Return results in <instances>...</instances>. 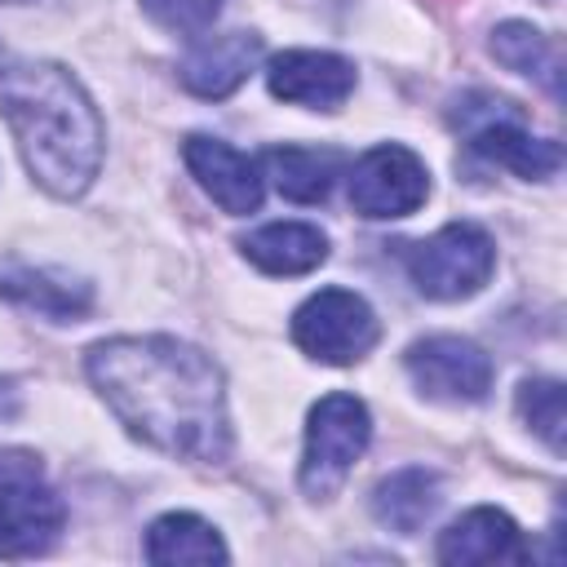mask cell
<instances>
[{"instance_id":"13","label":"cell","mask_w":567,"mask_h":567,"mask_svg":"<svg viewBox=\"0 0 567 567\" xmlns=\"http://www.w3.org/2000/svg\"><path fill=\"white\" fill-rule=\"evenodd\" d=\"M261 58V35L252 31H221L204 35L186 49L177 75L195 97H230L257 66Z\"/></svg>"},{"instance_id":"16","label":"cell","mask_w":567,"mask_h":567,"mask_svg":"<svg viewBox=\"0 0 567 567\" xmlns=\"http://www.w3.org/2000/svg\"><path fill=\"white\" fill-rule=\"evenodd\" d=\"M266 168L275 177V190L292 204H323L337 173L341 155L337 151H315V146H275L266 151Z\"/></svg>"},{"instance_id":"17","label":"cell","mask_w":567,"mask_h":567,"mask_svg":"<svg viewBox=\"0 0 567 567\" xmlns=\"http://www.w3.org/2000/svg\"><path fill=\"white\" fill-rule=\"evenodd\" d=\"M146 558L173 567V563H226L230 554L217 527L204 523L199 514H164L146 527Z\"/></svg>"},{"instance_id":"8","label":"cell","mask_w":567,"mask_h":567,"mask_svg":"<svg viewBox=\"0 0 567 567\" xmlns=\"http://www.w3.org/2000/svg\"><path fill=\"white\" fill-rule=\"evenodd\" d=\"M403 363H408V377L416 381V390L430 399L478 403L492 390V359L465 337H447V332L425 337V341L408 346Z\"/></svg>"},{"instance_id":"11","label":"cell","mask_w":567,"mask_h":567,"mask_svg":"<svg viewBox=\"0 0 567 567\" xmlns=\"http://www.w3.org/2000/svg\"><path fill=\"white\" fill-rule=\"evenodd\" d=\"M182 155H186V168L199 177V186H204L226 213L244 217V213H257V208H261V195H266L261 173H257V164H252L244 151H235L230 142L208 137V133H195V137H186Z\"/></svg>"},{"instance_id":"1","label":"cell","mask_w":567,"mask_h":567,"mask_svg":"<svg viewBox=\"0 0 567 567\" xmlns=\"http://www.w3.org/2000/svg\"><path fill=\"white\" fill-rule=\"evenodd\" d=\"M84 368L133 439L177 461H226V385L204 350L177 337H111Z\"/></svg>"},{"instance_id":"14","label":"cell","mask_w":567,"mask_h":567,"mask_svg":"<svg viewBox=\"0 0 567 567\" xmlns=\"http://www.w3.org/2000/svg\"><path fill=\"white\" fill-rule=\"evenodd\" d=\"M244 257L266 275H306L328 257V235L306 221H270L244 235Z\"/></svg>"},{"instance_id":"12","label":"cell","mask_w":567,"mask_h":567,"mask_svg":"<svg viewBox=\"0 0 567 567\" xmlns=\"http://www.w3.org/2000/svg\"><path fill=\"white\" fill-rule=\"evenodd\" d=\"M434 554L447 567H492V563H523L527 558V545H523L518 523L505 509L478 505V509L461 514L439 536Z\"/></svg>"},{"instance_id":"7","label":"cell","mask_w":567,"mask_h":567,"mask_svg":"<svg viewBox=\"0 0 567 567\" xmlns=\"http://www.w3.org/2000/svg\"><path fill=\"white\" fill-rule=\"evenodd\" d=\"M430 195V173L408 146H372L354 168H350V204L359 217L385 221V217H408L425 204Z\"/></svg>"},{"instance_id":"10","label":"cell","mask_w":567,"mask_h":567,"mask_svg":"<svg viewBox=\"0 0 567 567\" xmlns=\"http://www.w3.org/2000/svg\"><path fill=\"white\" fill-rule=\"evenodd\" d=\"M266 84L279 102L310 106V111H337L354 93V66L323 49H288L270 58Z\"/></svg>"},{"instance_id":"5","label":"cell","mask_w":567,"mask_h":567,"mask_svg":"<svg viewBox=\"0 0 567 567\" xmlns=\"http://www.w3.org/2000/svg\"><path fill=\"white\" fill-rule=\"evenodd\" d=\"M372 439V416L363 408V399L354 394H323L310 408L306 421V452H301V487L310 496H332L350 465L363 456Z\"/></svg>"},{"instance_id":"9","label":"cell","mask_w":567,"mask_h":567,"mask_svg":"<svg viewBox=\"0 0 567 567\" xmlns=\"http://www.w3.org/2000/svg\"><path fill=\"white\" fill-rule=\"evenodd\" d=\"M483 120H465V133H470V146L492 159V164H505L509 173L527 177V182H545L563 168V146L549 142V137H536L518 124V115L509 111V102L501 97H487L483 93Z\"/></svg>"},{"instance_id":"22","label":"cell","mask_w":567,"mask_h":567,"mask_svg":"<svg viewBox=\"0 0 567 567\" xmlns=\"http://www.w3.org/2000/svg\"><path fill=\"white\" fill-rule=\"evenodd\" d=\"M0 4H18V0H0Z\"/></svg>"},{"instance_id":"21","label":"cell","mask_w":567,"mask_h":567,"mask_svg":"<svg viewBox=\"0 0 567 567\" xmlns=\"http://www.w3.org/2000/svg\"><path fill=\"white\" fill-rule=\"evenodd\" d=\"M142 9L182 35H199L204 27H213V18L221 13V0H142Z\"/></svg>"},{"instance_id":"18","label":"cell","mask_w":567,"mask_h":567,"mask_svg":"<svg viewBox=\"0 0 567 567\" xmlns=\"http://www.w3.org/2000/svg\"><path fill=\"white\" fill-rule=\"evenodd\" d=\"M492 53H496L509 71L532 75V80H540L554 97H563V58H558V44H554L545 31H536L532 22H501V27L492 31Z\"/></svg>"},{"instance_id":"4","label":"cell","mask_w":567,"mask_h":567,"mask_svg":"<svg viewBox=\"0 0 567 567\" xmlns=\"http://www.w3.org/2000/svg\"><path fill=\"white\" fill-rule=\"evenodd\" d=\"M492 266H496V244L474 221H452L408 248V275L416 292L434 301L474 297L492 279Z\"/></svg>"},{"instance_id":"20","label":"cell","mask_w":567,"mask_h":567,"mask_svg":"<svg viewBox=\"0 0 567 567\" xmlns=\"http://www.w3.org/2000/svg\"><path fill=\"white\" fill-rule=\"evenodd\" d=\"M518 412L549 443V452H563V439H567V403H563V385L558 381H523Z\"/></svg>"},{"instance_id":"2","label":"cell","mask_w":567,"mask_h":567,"mask_svg":"<svg viewBox=\"0 0 567 567\" xmlns=\"http://www.w3.org/2000/svg\"><path fill=\"white\" fill-rule=\"evenodd\" d=\"M0 111L31 177L49 195L75 199L93 186L102 168V115L66 66L35 58L4 62Z\"/></svg>"},{"instance_id":"6","label":"cell","mask_w":567,"mask_h":567,"mask_svg":"<svg viewBox=\"0 0 567 567\" xmlns=\"http://www.w3.org/2000/svg\"><path fill=\"white\" fill-rule=\"evenodd\" d=\"M377 337L381 328L372 306L350 288H319L292 315V341L319 363H359Z\"/></svg>"},{"instance_id":"3","label":"cell","mask_w":567,"mask_h":567,"mask_svg":"<svg viewBox=\"0 0 567 567\" xmlns=\"http://www.w3.org/2000/svg\"><path fill=\"white\" fill-rule=\"evenodd\" d=\"M66 523L58 492L49 487L31 452H0V558L44 554Z\"/></svg>"},{"instance_id":"15","label":"cell","mask_w":567,"mask_h":567,"mask_svg":"<svg viewBox=\"0 0 567 567\" xmlns=\"http://www.w3.org/2000/svg\"><path fill=\"white\" fill-rule=\"evenodd\" d=\"M434 509H439V478H434L430 470H421V465L394 470V474L381 478L377 492H372V514H377V523L390 527V532H403V536L421 532Z\"/></svg>"},{"instance_id":"19","label":"cell","mask_w":567,"mask_h":567,"mask_svg":"<svg viewBox=\"0 0 567 567\" xmlns=\"http://www.w3.org/2000/svg\"><path fill=\"white\" fill-rule=\"evenodd\" d=\"M0 292L49 315V319H75L89 310L93 292L89 284L80 279H66V275H53V270H4L0 275Z\"/></svg>"}]
</instances>
